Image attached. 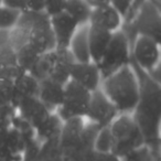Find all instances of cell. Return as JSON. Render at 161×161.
Here are the masks:
<instances>
[{
  "mask_svg": "<svg viewBox=\"0 0 161 161\" xmlns=\"http://www.w3.org/2000/svg\"><path fill=\"white\" fill-rule=\"evenodd\" d=\"M118 115L119 113L116 107L101 88L92 93L87 114L85 116L86 121L94 124L98 128L108 127Z\"/></svg>",
  "mask_w": 161,
  "mask_h": 161,
  "instance_id": "10",
  "label": "cell"
},
{
  "mask_svg": "<svg viewBox=\"0 0 161 161\" xmlns=\"http://www.w3.org/2000/svg\"><path fill=\"white\" fill-rule=\"evenodd\" d=\"M109 128L114 139L113 154L118 159L146 143L142 132L131 114H119L110 124Z\"/></svg>",
  "mask_w": 161,
  "mask_h": 161,
  "instance_id": "5",
  "label": "cell"
},
{
  "mask_svg": "<svg viewBox=\"0 0 161 161\" xmlns=\"http://www.w3.org/2000/svg\"><path fill=\"white\" fill-rule=\"evenodd\" d=\"M161 42L139 36L131 42V64L142 69L156 82H160Z\"/></svg>",
  "mask_w": 161,
  "mask_h": 161,
  "instance_id": "6",
  "label": "cell"
},
{
  "mask_svg": "<svg viewBox=\"0 0 161 161\" xmlns=\"http://www.w3.org/2000/svg\"><path fill=\"white\" fill-rule=\"evenodd\" d=\"M85 1L88 3V6H90L92 9L110 5V0H85Z\"/></svg>",
  "mask_w": 161,
  "mask_h": 161,
  "instance_id": "30",
  "label": "cell"
},
{
  "mask_svg": "<svg viewBox=\"0 0 161 161\" xmlns=\"http://www.w3.org/2000/svg\"><path fill=\"white\" fill-rule=\"evenodd\" d=\"M121 30L128 36L130 44L139 36L161 42V10L146 1L131 20L124 22Z\"/></svg>",
  "mask_w": 161,
  "mask_h": 161,
  "instance_id": "4",
  "label": "cell"
},
{
  "mask_svg": "<svg viewBox=\"0 0 161 161\" xmlns=\"http://www.w3.org/2000/svg\"><path fill=\"white\" fill-rule=\"evenodd\" d=\"M69 80L91 93L101 88L103 77L98 65L94 62H74L69 71Z\"/></svg>",
  "mask_w": 161,
  "mask_h": 161,
  "instance_id": "13",
  "label": "cell"
},
{
  "mask_svg": "<svg viewBox=\"0 0 161 161\" xmlns=\"http://www.w3.org/2000/svg\"><path fill=\"white\" fill-rule=\"evenodd\" d=\"M49 18L55 49L69 50V43L74 34L80 27V23L74 20L71 16H69L65 11L51 16Z\"/></svg>",
  "mask_w": 161,
  "mask_h": 161,
  "instance_id": "11",
  "label": "cell"
},
{
  "mask_svg": "<svg viewBox=\"0 0 161 161\" xmlns=\"http://www.w3.org/2000/svg\"><path fill=\"white\" fill-rule=\"evenodd\" d=\"M132 67L138 75L140 94L131 115L142 132L146 143L160 153L161 83L156 82L146 72L135 65Z\"/></svg>",
  "mask_w": 161,
  "mask_h": 161,
  "instance_id": "1",
  "label": "cell"
},
{
  "mask_svg": "<svg viewBox=\"0 0 161 161\" xmlns=\"http://www.w3.org/2000/svg\"><path fill=\"white\" fill-rule=\"evenodd\" d=\"M134 0H110V5L123 16L124 21L129 14Z\"/></svg>",
  "mask_w": 161,
  "mask_h": 161,
  "instance_id": "26",
  "label": "cell"
},
{
  "mask_svg": "<svg viewBox=\"0 0 161 161\" xmlns=\"http://www.w3.org/2000/svg\"><path fill=\"white\" fill-rule=\"evenodd\" d=\"M29 128V124L17 115L11 124L0 125V161H22L25 131Z\"/></svg>",
  "mask_w": 161,
  "mask_h": 161,
  "instance_id": "7",
  "label": "cell"
},
{
  "mask_svg": "<svg viewBox=\"0 0 161 161\" xmlns=\"http://www.w3.org/2000/svg\"><path fill=\"white\" fill-rule=\"evenodd\" d=\"M73 63L74 60L69 50L55 49V58H54L53 67L47 78H51L65 85L69 80V71H71V66Z\"/></svg>",
  "mask_w": 161,
  "mask_h": 161,
  "instance_id": "20",
  "label": "cell"
},
{
  "mask_svg": "<svg viewBox=\"0 0 161 161\" xmlns=\"http://www.w3.org/2000/svg\"><path fill=\"white\" fill-rule=\"evenodd\" d=\"M88 25L115 33L118 30H121L124 25V18L112 5H107L92 9Z\"/></svg>",
  "mask_w": 161,
  "mask_h": 161,
  "instance_id": "14",
  "label": "cell"
},
{
  "mask_svg": "<svg viewBox=\"0 0 161 161\" xmlns=\"http://www.w3.org/2000/svg\"><path fill=\"white\" fill-rule=\"evenodd\" d=\"M85 119L73 118L63 123L58 137V147L62 154H71L75 152L82 139Z\"/></svg>",
  "mask_w": 161,
  "mask_h": 161,
  "instance_id": "15",
  "label": "cell"
},
{
  "mask_svg": "<svg viewBox=\"0 0 161 161\" xmlns=\"http://www.w3.org/2000/svg\"><path fill=\"white\" fill-rule=\"evenodd\" d=\"M131 64V44L123 30L113 33L110 42L98 65L102 77L105 78L126 65Z\"/></svg>",
  "mask_w": 161,
  "mask_h": 161,
  "instance_id": "8",
  "label": "cell"
},
{
  "mask_svg": "<svg viewBox=\"0 0 161 161\" xmlns=\"http://www.w3.org/2000/svg\"><path fill=\"white\" fill-rule=\"evenodd\" d=\"M0 6H3V0H0Z\"/></svg>",
  "mask_w": 161,
  "mask_h": 161,
  "instance_id": "32",
  "label": "cell"
},
{
  "mask_svg": "<svg viewBox=\"0 0 161 161\" xmlns=\"http://www.w3.org/2000/svg\"><path fill=\"white\" fill-rule=\"evenodd\" d=\"M88 27V45H90L91 60L94 63H98L103 54L105 53L108 44L110 42L113 33L97 28Z\"/></svg>",
  "mask_w": 161,
  "mask_h": 161,
  "instance_id": "19",
  "label": "cell"
},
{
  "mask_svg": "<svg viewBox=\"0 0 161 161\" xmlns=\"http://www.w3.org/2000/svg\"><path fill=\"white\" fill-rule=\"evenodd\" d=\"M38 88L39 82L33 76H31L27 72L19 71L14 83V98H12L14 107H16L17 104L25 97L36 96Z\"/></svg>",
  "mask_w": 161,
  "mask_h": 161,
  "instance_id": "17",
  "label": "cell"
},
{
  "mask_svg": "<svg viewBox=\"0 0 161 161\" xmlns=\"http://www.w3.org/2000/svg\"><path fill=\"white\" fill-rule=\"evenodd\" d=\"M92 93L69 80L64 85L63 101L55 114L64 123L73 118H84L87 114Z\"/></svg>",
  "mask_w": 161,
  "mask_h": 161,
  "instance_id": "9",
  "label": "cell"
},
{
  "mask_svg": "<svg viewBox=\"0 0 161 161\" xmlns=\"http://www.w3.org/2000/svg\"><path fill=\"white\" fill-rule=\"evenodd\" d=\"M146 1H147V0H134V3H132V7H131V9H130L129 14L127 16V18L125 19L124 22H128V21L131 20V19L134 18L135 14H136V12L138 11V9L146 3Z\"/></svg>",
  "mask_w": 161,
  "mask_h": 161,
  "instance_id": "29",
  "label": "cell"
},
{
  "mask_svg": "<svg viewBox=\"0 0 161 161\" xmlns=\"http://www.w3.org/2000/svg\"><path fill=\"white\" fill-rule=\"evenodd\" d=\"M69 51L73 58L74 62H91L90 45H88V27L87 25H80L75 32Z\"/></svg>",
  "mask_w": 161,
  "mask_h": 161,
  "instance_id": "18",
  "label": "cell"
},
{
  "mask_svg": "<svg viewBox=\"0 0 161 161\" xmlns=\"http://www.w3.org/2000/svg\"><path fill=\"white\" fill-rule=\"evenodd\" d=\"M64 11L76 20L80 25H88L92 8L85 0H66Z\"/></svg>",
  "mask_w": 161,
  "mask_h": 161,
  "instance_id": "21",
  "label": "cell"
},
{
  "mask_svg": "<svg viewBox=\"0 0 161 161\" xmlns=\"http://www.w3.org/2000/svg\"><path fill=\"white\" fill-rule=\"evenodd\" d=\"M101 90L119 114H132L140 94L138 75L132 65H126L103 78Z\"/></svg>",
  "mask_w": 161,
  "mask_h": 161,
  "instance_id": "2",
  "label": "cell"
},
{
  "mask_svg": "<svg viewBox=\"0 0 161 161\" xmlns=\"http://www.w3.org/2000/svg\"><path fill=\"white\" fill-rule=\"evenodd\" d=\"M114 149V139L108 127L99 128L94 140V150L99 153H113Z\"/></svg>",
  "mask_w": 161,
  "mask_h": 161,
  "instance_id": "24",
  "label": "cell"
},
{
  "mask_svg": "<svg viewBox=\"0 0 161 161\" xmlns=\"http://www.w3.org/2000/svg\"><path fill=\"white\" fill-rule=\"evenodd\" d=\"M66 0H44V14L49 17L64 11Z\"/></svg>",
  "mask_w": 161,
  "mask_h": 161,
  "instance_id": "25",
  "label": "cell"
},
{
  "mask_svg": "<svg viewBox=\"0 0 161 161\" xmlns=\"http://www.w3.org/2000/svg\"><path fill=\"white\" fill-rule=\"evenodd\" d=\"M84 161H119V159L113 153H99L94 150L86 156Z\"/></svg>",
  "mask_w": 161,
  "mask_h": 161,
  "instance_id": "27",
  "label": "cell"
},
{
  "mask_svg": "<svg viewBox=\"0 0 161 161\" xmlns=\"http://www.w3.org/2000/svg\"><path fill=\"white\" fill-rule=\"evenodd\" d=\"M148 3H151L152 6H154L156 8L161 10V0H147Z\"/></svg>",
  "mask_w": 161,
  "mask_h": 161,
  "instance_id": "31",
  "label": "cell"
},
{
  "mask_svg": "<svg viewBox=\"0 0 161 161\" xmlns=\"http://www.w3.org/2000/svg\"><path fill=\"white\" fill-rule=\"evenodd\" d=\"M119 161H160V153L147 143H143L124 154L119 158Z\"/></svg>",
  "mask_w": 161,
  "mask_h": 161,
  "instance_id": "22",
  "label": "cell"
},
{
  "mask_svg": "<svg viewBox=\"0 0 161 161\" xmlns=\"http://www.w3.org/2000/svg\"><path fill=\"white\" fill-rule=\"evenodd\" d=\"M21 11L0 6V32H10L18 25L21 18Z\"/></svg>",
  "mask_w": 161,
  "mask_h": 161,
  "instance_id": "23",
  "label": "cell"
},
{
  "mask_svg": "<svg viewBox=\"0 0 161 161\" xmlns=\"http://www.w3.org/2000/svg\"><path fill=\"white\" fill-rule=\"evenodd\" d=\"M16 115L29 124L34 132L47 120L52 114L36 96L25 97L16 105Z\"/></svg>",
  "mask_w": 161,
  "mask_h": 161,
  "instance_id": "12",
  "label": "cell"
},
{
  "mask_svg": "<svg viewBox=\"0 0 161 161\" xmlns=\"http://www.w3.org/2000/svg\"><path fill=\"white\" fill-rule=\"evenodd\" d=\"M3 6H6L11 9L25 12L27 11V3L25 0H3Z\"/></svg>",
  "mask_w": 161,
  "mask_h": 161,
  "instance_id": "28",
  "label": "cell"
},
{
  "mask_svg": "<svg viewBox=\"0 0 161 161\" xmlns=\"http://www.w3.org/2000/svg\"><path fill=\"white\" fill-rule=\"evenodd\" d=\"M64 96V85L51 78H44L39 82L36 97L51 113H55Z\"/></svg>",
  "mask_w": 161,
  "mask_h": 161,
  "instance_id": "16",
  "label": "cell"
},
{
  "mask_svg": "<svg viewBox=\"0 0 161 161\" xmlns=\"http://www.w3.org/2000/svg\"><path fill=\"white\" fill-rule=\"evenodd\" d=\"M11 32L12 45L28 44L39 54L55 49L50 18L44 12L25 11L21 14L18 25Z\"/></svg>",
  "mask_w": 161,
  "mask_h": 161,
  "instance_id": "3",
  "label": "cell"
}]
</instances>
